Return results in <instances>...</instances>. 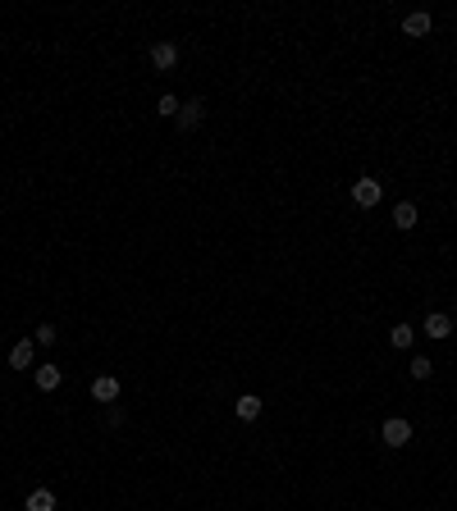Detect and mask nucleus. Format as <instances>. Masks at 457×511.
<instances>
[{
	"label": "nucleus",
	"mask_w": 457,
	"mask_h": 511,
	"mask_svg": "<svg viewBox=\"0 0 457 511\" xmlns=\"http://www.w3.org/2000/svg\"><path fill=\"white\" fill-rule=\"evenodd\" d=\"M380 196H384V183H380V178H357V183H352V201H357V206L361 210H375V206H380Z\"/></svg>",
	"instance_id": "1"
},
{
	"label": "nucleus",
	"mask_w": 457,
	"mask_h": 511,
	"mask_svg": "<svg viewBox=\"0 0 457 511\" xmlns=\"http://www.w3.org/2000/svg\"><path fill=\"white\" fill-rule=\"evenodd\" d=\"M380 438H384V447H407V443H412V420H403V415L384 420Z\"/></svg>",
	"instance_id": "2"
},
{
	"label": "nucleus",
	"mask_w": 457,
	"mask_h": 511,
	"mask_svg": "<svg viewBox=\"0 0 457 511\" xmlns=\"http://www.w3.org/2000/svg\"><path fill=\"white\" fill-rule=\"evenodd\" d=\"M151 64L160 69V73H169V69L178 64V46H174V42H156V46H151Z\"/></svg>",
	"instance_id": "3"
},
{
	"label": "nucleus",
	"mask_w": 457,
	"mask_h": 511,
	"mask_svg": "<svg viewBox=\"0 0 457 511\" xmlns=\"http://www.w3.org/2000/svg\"><path fill=\"white\" fill-rule=\"evenodd\" d=\"M92 397H97V402H119V379H115V374H97V379H92Z\"/></svg>",
	"instance_id": "4"
},
{
	"label": "nucleus",
	"mask_w": 457,
	"mask_h": 511,
	"mask_svg": "<svg viewBox=\"0 0 457 511\" xmlns=\"http://www.w3.org/2000/svg\"><path fill=\"white\" fill-rule=\"evenodd\" d=\"M201 119H206V105H201V101H188V105L178 110V119H174V123H178V132H192Z\"/></svg>",
	"instance_id": "5"
},
{
	"label": "nucleus",
	"mask_w": 457,
	"mask_h": 511,
	"mask_svg": "<svg viewBox=\"0 0 457 511\" xmlns=\"http://www.w3.org/2000/svg\"><path fill=\"white\" fill-rule=\"evenodd\" d=\"M33 379L42 392H55L60 383H65V374H60V365H33Z\"/></svg>",
	"instance_id": "6"
},
{
	"label": "nucleus",
	"mask_w": 457,
	"mask_h": 511,
	"mask_svg": "<svg viewBox=\"0 0 457 511\" xmlns=\"http://www.w3.org/2000/svg\"><path fill=\"white\" fill-rule=\"evenodd\" d=\"M421 329H425V334H430V338H439V343H444V338L453 334V320H448L444 311H430V315H425V324H421Z\"/></svg>",
	"instance_id": "7"
},
{
	"label": "nucleus",
	"mask_w": 457,
	"mask_h": 511,
	"mask_svg": "<svg viewBox=\"0 0 457 511\" xmlns=\"http://www.w3.org/2000/svg\"><path fill=\"white\" fill-rule=\"evenodd\" d=\"M33 352H37V343H14L10 347V370H33Z\"/></svg>",
	"instance_id": "8"
},
{
	"label": "nucleus",
	"mask_w": 457,
	"mask_h": 511,
	"mask_svg": "<svg viewBox=\"0 0 457 511\" xmlns=\"http://www.w3.org/2000/svg\"><path fill=\"white\" fill-rule=\"evenodd\" d=\"M430 28H435L430 14H407V19H403V33L407 37H430Z\"/></svg>",
	"instance_id": "9"
},
{
	"label": "nucleus",
	"mask_w": 457,
	"mask_h": 511,
	"mask_svg": "<svg viewBox=\"0 0 457 511\" xmlns=\"http://www.w3.org/2000/svg\"><path fill=\"white\" fill-rule=\"evenodd\" d=\"M233 411H238V420H256V415H261V397H256V392H242L238 402H233Z\"/></svg>",
	"instance_id": "10"
},
{
	"label": "nucleus",
	"mask_w": 457,
	"mask_h": 511,
	"mask_svg": "<svg viewBox=\"0 0 457 511\" xmlns=\"http://www.w3.org/2000/svg\"><path fill=\"white\" fill-rule=\"evenodd\" d=\"M416 219H421V215H416V206H412V201H398V206H393V224H398V229H416Z\"/></svg>",
	"instance_id": "11"
},
{
	"label": "nucleus",
	"mask_w": 457,
	"mask_h": 511,
	"mask_svg": "<svg viewBox=\"0 0 457 511\" xmlns=\"http://www.w3.org/2000/svg\"><path fill=\"white\" fill-rule=\"evenodd\" d=\"M23 511H55V493H51V489H33Z\"/></svg>",
	"instance_id": "12"
},
{
	"label": "nucleus",
	"mask_w": 457,
	"mask_h": 511,
	"mask_svg": "<svg viewBox=\"0 0 457 511\" xmlns=\"http://www.w3.org/2000/svg\"><path fill=\"white\" fill-rule=\"evenodd\" d=\"M412 338H416V329H412V324H393V329H389V343H393L398 352L412 347Z\"/></svg>",
	"instance_id": "13"
},
{
	"label": "nucleus",
	"mask_w": 457,
	"mask_h": 511,
	"mask_svg": "<svg viewBox=\"0 0 457 511\" xmlns=\"http://www.w3.org/2000/svg\"><path fill=\"white\" fill-rule=\"evenodd\" d=\"M178 110H183L178 96H160V101H156V114H160V119H178Z\"/></svg>",
	"instance_id": "14"
},
{
	"label": "nucleus",
	"mask_w": 457,
	"mask_h": 511,
	"mask_svg": "<svg viewBox=\"0 0 457 511\" xmlns=\"http://www.w3.org/2000/svg\"><path fill=\"white\" fill-rule=\"evenodd\" d=\"M435 374V361L430 356H412V379H430Z\"/></svg>",
	"instance_id": "15"
},
{
	"label": "nucleus",
	"mask_w": 457,
	"mask_h": 511,
	"mask_svg": "<svg viewBox=\"0 0 457 511\" xmlns=\"http://www.w3.org/2000/svg\"><path fill=\"white\" fill-rule=\"evenodd\" d=\"M55 338H60V334H55V324H37L33 329V343H37V347H51Z\"/></svg>",
	"instance_id": "16"
}]
</instances>
